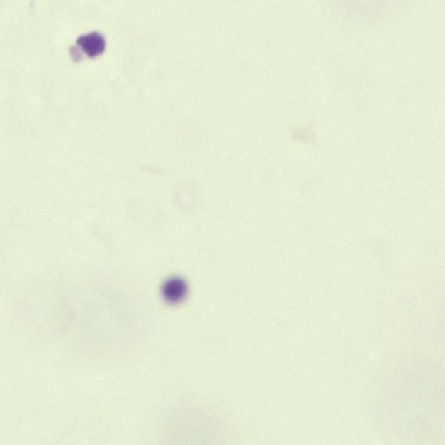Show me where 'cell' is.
Instances as JSON below:
<instances>
[{
    "label": "cell",
    "mask_w": 445,
    "mask_h": 445,
    "mask_svg": "<svg viewBox=\"0 0 445 445\" xmlns=\"http://www.w3.org/2000/svg\"><path fill=\"white\" fill-rule=\"evenodd\" d=\"M106 49V39L99 32H91L82 35L77 39L75 45L70 49L71 56L75 61L79 62L82 55L89 57H98L104 52Z\"/></svg>",
    "instance_id": "1"
},
{
    "label": "cell",
    "mask_w": 445,
    "mask_h": 445,
    "mask_svg": "<svg viewBox=\"0 0 445 445\" xmlns=\"http://www.w3.org/2000/svg\"><path fill=\"white\" fill-rule=\"evenodd\" d=\"M163 294L165 300L177 303L186 297L188 294V286L181 278H171L163 285Z\"/></svg>",
    "instance_id": "2"
}]
</instances>
